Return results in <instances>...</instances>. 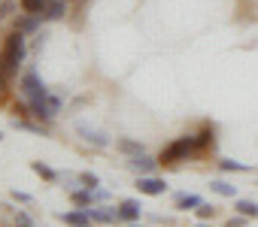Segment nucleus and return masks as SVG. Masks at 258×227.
<instances>
[{"label":"nucleus","mask_w":258,"mask_h":227,"mask_svg":"<svg viewBox=\"0 0 258 227\" xmlns=\"http://www.w3.org/2000/svg\"><path fill=\"white\" fill-rule=\"evenodd\" d=\"M76 131L82 134V140H85V143H94L97 149H106V146H109V140H106L100 131H91V128H85V125H76Z\"/></svg>","instance_id":"7"},{"label":"nucleus","mask_w":258,"mask_h":227,"mask_svg":"<svg viewBox=\"0 0 258 227\" xmlns=\"http://www.w3.org/2000/svg\"><path fill=\"white\" fill-rule=\"evenodd\" d=\"M137 188L143 191V194H149V197H158V194H164L167 191V185H164V179H152V176H140V182H137Z\"/></svg>","instance_id":"5"},{"label":"nucleus","mask_w":258,"mask_h":227,"mask_svg":"<svg viewBox=\"0 0 258 227\" xmlns=\"http://www.w3.org/2000/svg\"><path fill=\"white\" fill-rule=\"evenodd\" d=\"M198 227H207V224H198Z\"/></svg>","instance_id":"28"},{"label":"nucleus","mask_w":258,"mask_h":227,"mask_svg":"<svg viewBox=\"0 0 258 227\" xmlns=\"http://www.w3.org/2000/svg\"><path fill=\"white\" fill-rule=\"evenodd\" d=\"M131 227H143V224H131Z\"/></svg>","instance_id":"27"},{"label":"nucleus","mask_w":258,"mask_h":227,"mask_svg":"<svg viewBox=\"0 0 258 227\" xmlns=\"http://www.w3.org/2000/svg\"><path fill=\"white\" fill-rule=\"evenodd\" d=\"M0 140H4V137H0Z\"/></svg>","instance_id":"29"},{"label":"nucleus","mask_w":258,"mask_h":227,"mask_svg":"<svg viewBox=\"0 0 258 227\" xmlns=\"http://www.w3.org/2000/svg\"><path fill=\"white\" fill-rule=\"evenodd\" d=\"M155 167H158V164H155L152 158H146V155H134V158H131V170H134V173H140V176L155 173Z\"/></svg>","instance_id":"8"},{"label":"nucleus","mask_w":258,"mask_h":227,"mask_svg":"<svg viewBox=\"0 0 258 227\" xmlns=\"http://www.w3.org/2000/svg\"><path fill=\"white\" fill-rule=\"evenodd\" d=\"M115 212H118V218H121V221H137V218H140V212H143V206H140V200H124Z\"/></svg>","instance_id":"6"},{"label":"nucleus","mask_w":258,"mask_h":227,"mask_svg":"<svg viewBox=\"0 0 258 227\" xmlns=\"http://www.w3.org/2000/svg\"><path fill=\"white\" fill-rule=\"evenodd\" d=\"M201 203H204V200H201L198 194H176V206H179V209H191V206L198 209Z\"/></svg>","instance_id":"13"},{"label":"nucleus","mask_w":258,"mask_h":227,"mask_svg":"<svg viewBox=\"0 0 258 227\" xmlns=\"http://www.w3.org/2000/svg\"><path fill=\"white\" fill-rule=\"evenodd\" d=\"M58 218H61V221H67V224H73V227H88V221H91L88 209H79V212H61Z\"/></svg>","instance_id":"9"},{"label":"nucleus","mask_w":258,"mask_h":227,"mask_svg":"<svg viewBox=\"0 0 258 227\" xmlns=\"http://www.w3.org/2000/svg\"><path fill=\"white\" fill-rule=\"evenodd\" d=\"M22 94H25V100H28V103L49 97V94H46V88H43V82H40V76H37L34 70L22 76Z\"/></svg>","instance_id":"4"},{"label":"nucleus","mask_w":258,"mask_h":227,"mask_svg":"<svg viewBox=\"0 0 258 227\" xmlns=\"http://www.w3.org/2000/svg\"><path fill=\"white\" fill-rule=\"evenodd\" d=\"M10 76H13V73H10L4 64H0V94H4V91H10Z\"/></svg>","instance_id":"18"},{"label":"nucleus","mask_w":258,"mask_h":227,"mask_svg":"<svg viewBox=\"0 0 258 227\" xmlns=\"http://www.w3.org/2000/svg\"><path fill=\"white\" fill-rule=\"evenodd\" d=\"M34 170H37L40 176H46V179H58V176H55V173H52V170H49L46 164H34Z\"/></svg>","instance_id":"21"},{"label":"nucleus","mask_w":258,"mask_h":227,"mask_svg":"<svg viewBox=\"0 0 258 227\" xmlns=\"http://www.w3.org/2000/svg\"><path fill=\"white\" fill-rule=\"evenodd\" d=\"M40 22H43V16H31V13H28V19H19V28H16V31L31 34V31H37V28H40Z\"/></svg>","instance_id":"12"},{"label":"nucleus","mask_w":258,"mask_h":227,"mask_svg":"<svg viewBox=\"0 0 258 227\" xmlns=\"http://www.w3.org/2000/svg\"><path fill=\"white\" fill-rule=\"evenodd\" d=\"M85 209H88L91 221H103V224H109V221H115V218H118V212H115V209H91V206H85Z\"/></svg>","instance_id":"10"},{"label":"nucleus","mask_w":258,"mask_h":227,"mask_svg":"<svg viewBox=\"0 0 258 227\" xmlns=\"http://www.w3.org/2000/svg\"><path fill=\"white\" fill-rule=\"evenodd\" d=\"M210 140H213V131H201L191 143H195V149H204V146H210Z\"/></svg>","instance_id":"17"},{"label":"nucleus","mask_w":258,"mask_h":227,"mask_svg":"<svg viewBox=\"0 0 258 227\" xmlns=\"http://www.w3.org/2000/svg\"><path fill=\"white\" fill-rule=\"evenodd\" d=\"M28 109H31V116H37V119L49 122V119H55L58 112H61V100H58V97H43V100L28 103Z\"/></svg>","instance_id":"3"},{"label":"nucleus","mask_w":258,"mask_h":227,"mask_svg":"<svg viewBox=\"0 0 258 227\" xmlns=\"http://www.w3.org/2000/svg\"><path fill=\"white\" fill-rule=\"evenodd\" d=\"M13 197H16L19 203H31V194H22V191H13Z\"/></svg>","instance_id":"25"},{"label":"nucleus","mask_w":258,"mask_h":227,"mask_svg":"<svg viewBox=\"0 0 258 227\" xmlns=\"http://www.w3.org/2000/svg\"><path fill=\"white\" fill-rule=\"evenodd\" d=\"M64 13H67V4H64V0H49L46 10H43V16H46V19H61Z\"/></svg>","instance_id":"11"},{"label":"nucleus","mask_w":258,"mask_h":227,"mask_svg":"<svg viewBox=\"0 0 258 227\" xmlns=\"http://www.w3.org/2000/svg\"><path fill=\"white\" fill-rule=\"evenodd\" d=\"M79 182H82L88 191H91V188H97V176H94V173H82V176H79Z\"/></svg>","instance_id":"20"},{"label":"nucleus","mask_w":258,"mask_h":227,"mask_svg":"<svg viewBox=\"0 0 258 227\" xmlns=\"http://www.w3.org/2000/svg\"><path fill=\"white\" fill-rule=\"evenodd\" d=\"M25 61V34L22 31H13L4 43V55H0V64H4L10 73L19 70V64Z\"/></svg>","instance_id":"1"},{"label":"nucleus","mask_w":258,"mask_h":227,"mask_svg":"<svg viewBox=\"0 0 258 227\" xmlns=\"http://www.w3.org/2000/svg\"><path fill=\"white\" fill-rule=\"evenodd\" d=\"M213 212H216V206H210V203H201V206H198V218H201V221L213 218Z\"/></svg>","instance_id":"19"},{"label":"nucleus","mask_w":258,"mask_h":227,"mask_svg":"<svg viewBox=\"0 0 258 227\" xmlns=\"http://www.w3.org/2000/svg\"><path fill=\"white\" fill-rule=\"evenodd\" d=\"M222 170H243V164H237V161H222Z\"/></svg>","instance_id":"24"},{"label":"nucleus","mask_w":258,"mask_h":227,"mask_svg":"<svg viewBox=\"0 0 258 227\" xmlns=\"http://www.w3.org/2000/svg\"><path fill=\"white\" fill-rule=\"evenodd\" d=\"M240 215H246V218H255L258 215V206L252 203V200H237V206H234Z\"/></svg>","instance_id":"14"},{"label":"nucleus","mask_w":258,"mask_h":227,"mask_svg":"<svg viewBox=\"0 0 258 227\" xmlns=\"http://www.w3.org/2000/svg\"><path fill=\"white\" fill-rule=\"evenodd\" d=\"M243 218H246V215H243ZM243 218H231V221H228V227H240V224H243Z\"/></svg>","instance_id":"26"},{"label":"nucleus","mask_w":258,"mask_h":227,"mask_svg":"<svg viewBox=\"0 0 258 227\" xmlns=\"http://www.w3.org/2000/svg\"><path fill=\"white\" fill-rule=\"evenodd\" d=\"M118 149H121V152H127V155H143V146H140V143H134V140H118Z\"/></svg>","instance_id":"16"},{"label":"nucleus","mask_w":258,"mask_h":227,"mask_svg":"<svg viewBox=\"0 0 258 227\" xmlns=\"http://www.w3.org/2000/svg\"><path fill=\"white\" fill-rule=\"evenodd\" d=\"M109 197V191H103V188H91V200H106Z\"/></svg>","instance_id":"22"},{"label":"nucleus","mask_w":258,"mask_h":227,"mask_svg":"<svg viewBox=\"0 0 258 227\" xmlns=\"http://www.w3.org/2000/svg\"><path fill=\"white\" fill-rule=\"evenodd\" d=\"M16 224H19V227H31V218H28L25 212H19V215H16Z\"/></svg>","instance_id":"23"},{"label":"nucleus","mask_w":258,"mask_h":227,"mask_svg":"<svg viewBox=\"0 0 258 227\" xmlns=\"http://www.w3.org/2000/svg\"><path fill=\"white\" fill-rule=\"evenodd\" d=\"M213 191H216V194H222V197H237V188H234V185H228V182H222V179H216V182H213Z\"/></svg>","instance_id":"15"},{"label":"nucleus","mask_w":258,"mask_h":227,"mask_svg":"<svg viewBox=\"0 0 258 227\" xmlns=\"http://www.w3.org/2000/svg\"><path fill=\"white\" fill-rule=\"evenodd\" d=\"M195 152V143L188 140V137H182V140H176V143H170L164 152H161V164H176V161H182V158H188Z\"/></svg>","instance_id":"2"}]
</instances>
